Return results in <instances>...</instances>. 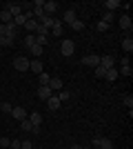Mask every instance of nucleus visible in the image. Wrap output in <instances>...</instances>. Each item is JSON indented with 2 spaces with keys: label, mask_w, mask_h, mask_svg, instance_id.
I'll use <instances>...</instances> for the list:
<instances>
[{
  "label": "nucleus",
  "mask_w": 133,
  "mask_h": 149,
  "mask_svg": "<svg viewBox=\"0 0 133 149\" xmlns=\"http://www.w3.org/2000/svg\"><path fill=\"white\" fill-rule=\"evenodd\" d=\"M29 51H31V56L40 58V56H42V54H44V47H42V45H38V42H36V45H33V47H31V49H29Z\"/></svg>",
  "instance_id": "obj_19"
},
{
  "label": "nucleus",
  "mask_w": 133,
  "mask_h": 149,
  "mask_svg": "<svg viewBox=\"0 0 133 149\" xmlns=\"http://www.w3.org/2000/svg\"><path fill=\"white\" fill-rule=\"evenodd\" d=\"M44 13H47V16H51V18H53V13L58 11V2H53V0H49V2H44Z\"/></svg>",
  "instance_id": "obj_7"
},
{
  "label": "nucleus",
  "mask_w": 133,
  "mask_h": 149,
  "mask_svg": "<svg viewBox=\"0 0 133 149\" xmlns=\"http://www.w3.org/2000/svg\"><path fill=\"white\" fill-rule=\"evenodd\" d=\"M27 118H29V123H31L33 127H40V125H42V116H40L38 111H33V113H29V116H27Z\"/></svg>",
  "instance_id": "obj_12"
},
{
  "label": "nucleus",
  "mask_w": 133,
  "mask_h": 149,
  "mask_svg": "<svg viewBox=\"0 0 133 149\" xmlns=\"http://www.w3.org/2000/svg\"><path fill=\"white\" fill-rule=\"evenodd\" d=\"M118 74H122V76H131V74H133L131 65H122V69H118Z\"/></svg>",
  "instance_id": "obj_29"
},
{
  "label": "nucleus",
  "mask_w": 133,
  "mask_h": 149,
  "mask_svg": "<svg viewBox=\"0 0 133 149\" xmlns=\"http://www.w3.org/2000/svg\"><path fill=\"white\" fill-rule=\"evenodd\" d=\"M29 71H33V74H42V60H29Z\"/></svg>",
  "instance_id": "obj_8"
},
{
  "label": "nucleus",
  "mask_w": 133,
  "mask_h": 149,
  "mask_svg": "<svg viewBox=\"0 0 133 149\" xmlns=\"http://www.w3.org/2000/svg\"><path fill=\"white\" fill-rule=\"evenodd\" d=\"M118 76H120V74H118V69H115V67H111V69H107V71H104V78H107V80H111V82H113Z\"/></svg>",
  "instance_id": "obj_18"
},
{
  "label": "nucleus",
  "mask_w": 133,
  "mask_h": 149,
  "mask_svg": "<svg viewBox=\"0 0 133 149\" xmlns=\"http://www.w3.org/2000/svg\"><path fill=\"white\" fill-rule=\"evenodd\" d=\"M22 45H25L27 49H31L33 45H36V36H33V33H29V36H25V40H22Z\"/></svg>",
  "instance_id": "obj_21"
},
{
  "label": "nucleus",
  "mask_w": 133,
  "mask_h": 149,
  "mask_svg": "<svg viewBox=\"0 0 133 149\" xmlns=\"http://www.w3.org/2000/svg\"><path fill=\"white\" fill-rule=\"evenodd\" d=\"M7 9H9V13H11L13 18L22 13V7H20V5H16V2H9V5H7Z\"/></svg>",
  "instance_id": "obj_16"
},
{
  "label": "nucleus",
  "mask_w": 133,
  "mask_h": 149,
  "mask_svg": "<svg viewBox=\"0 0 133 149\" xmlns=\"http://www.w3.org/2000/svg\"><path fill=\"white\" fill-rule=\"evenodd\" d=\"M104 7H107V11H113V9H118V7H120V0H107V2H104Z\"/></svg>",
  "instance_id": "obj_26"
},
{
  "label": "nucleus",
  "mask_w": 133,
  "mask_h": 149,
  "mask_svg": "<svg viewBox=\"0 0 133 149\" xmlns=\"http://www.w3.org/2000/svg\"><path fill=\"white\" fill-rule=\"evenodd\" d=\"M13 40H9L7 36H0V47H11Z\"/></svg>",
  "instance_id": "obj_32"
},
{
  "label": "nucleus",
  "mask_w": 133,
  "mask_h": 149,
  "mask_svg": "<svg viewBox=\"0 0 133 149\" xmlns=\"http://www.w3.org/2000/svg\"><path fill=\"white\" fill-rule=\"evenodd\" d=\"M38 27H40V22H38V20H36V18H29V20H27V22H25V29L29 31V33H33V31L38 29Z\"/></svg>",
  "instance_id": "obj_13"
},
{
  "label": "nucleus",
  "mask_w": 133,
  "mask_h": 149,
  "mask_svg": "<svg viewBox=\"0 0 133 149\" xmlns=\"http://www.w3.org/2000/svg\"><path fill=\"white\" fill-rule=\"evenodd\" d=\"M98 147L100 149H113V143H111V138H100Z\"/></svg>",
  "instance_id": "obj_24"
},
{
  "label": "nucleus",
  "mask_w": 133,
  "mask_h": 149,
  "mask_svg": "<svg viewBox=\"0 0 133 149\" xmlns=\"http://www.w3.org/2000/svg\"><path fill=\"white\" fill-rule=\"evenodd\" d=\"M62 18H64V22H67V25H71V22L76 20V11H73V9H67Z\"/></svg>",
  "instance_id": "obj_20"
},
{
  "label": "nucleus",
  "mask_w": 133,
  "mask_h": 149,
  "mask_svg": "<svg viewBox=\"0 0 133 149\" xmlns=\"http://www.w3.org/2000/svg\"><path fill=\"white\" fill-rule=\"evenodd\" d=\"M71 149H82V147H80V145H73V147H71Z\"/></svg>",
  "instance_id": "obj_41"
},
{
  "label": "nucleus",
  "mask_w": 133,
  "mask_h": 149,
  "mask_svg": "<svg viewBox=\"0 0 133 149\" xmlns=\"http://www.w3.org/2000/svg\"><path fill=\"white\" fill-rule=\"evenodd\" d=\"M115 65V58L113 56H100V67L102 69H111Z\"/></svg>",
  "instance_id": "obj_6"
},
{
  "label": "nucleus",
  "mask_w": 133,
  "mask_h": 149,
  "mask_svg": "<svg viewBox=\"0 0 133 149\" xmlns=\"http://www.w3.org/2000/svg\"><path fill=\"white\" fill-rule=\"evenodd\" d=\"M60 51H62V56H73V51H76V42H73V40H62Z\"/></svg>",
  "instance_id": "obj_3"
},
{
  "label": "nucleus",
  "mask_w": 133,
  "mask_h": 149,
  "mask_svg": "<svg viewBox=\"0 0 133 149\" xmlns=\"http://www.w3.org/2000/svg\"><path fill=\"white\" fill-rule=\"evenodd\" d=\"M122 102H124V105H127L129 109H133V96H129V93H127V96L122 98Z\"/></svg>",
  "instance_id": "obj_33"
},
{
  "label": "nucleus",
  "mask_w": 133,
  "mask_h": 149,
  "mask_svg": "<svg viewBox=\"0 0 133 149\" xmlns=\"http://www.w3.org/2000/svg\"><path fill=\"white\" fill-rule=\"evenodd\" d=\"M56 96H58V100H60V102H67V100H71V91H67V89L58 91Z\"/></svg>",
  "instance_id": "obj_22"
},
{
  "label": "nucleus",
  "mask_w": 133,
  "mask_h": 149,
  "mask_svg": "<svg viewBox=\"0 0 133 149\" xmlns=\"http://www.w3.org/2000/svg\"><path fill=\"white\" fill-rule=\"evenodd\" d=\"M71 27H73V29H76V31H82L84 29V22H82V20H73V22H71Z\"/></svg>",
  "instance_id": "obj_30"
},
{
  "label": "nucleus",
  "mask_w": 133,
  "mask_h": 149,
  "mask_svg": "<svg viewBox=\"0 0 133 149\" xmlns=\"http://www.w3.org/2000/svg\"><path fill=\"white\" fill-rule=\"evenodd\" d=\"M20 149H33L31 140H22V143H20Z\"/></svg>",
  "instance_id": "obj_35"
},
{
  "label": "nucleus",
  "mask_w": 133,
  "mask_h": 149,
  "mask_svg": "<svg viewBox=\"0 0 133 149\" xmlns=\"http://www.w3.org/2000/svg\"><path fill=\"white\" fill-rule=\"evenodd\" d=\"M11 149H20V140H11V145H9Z\"/></svg>",
  "instance_id": "obj_39"
},
{
  "label": "nucleus",
  "mask_w": 133,
  "mask_h": 149,
  "mask_svg": "<svg viewBox=\"0 0 133 149\" xmlns=\"http://www.w3.org/2000/svg\"><path fill=\"white\" fill-rule=\"evenodd\" d=\"M47 87H49L53 93H58V91H62V80H60V78H53V76H51V80H49V85H47Z\"/></svg>",
  "instance_id": "obj_5"
},
{
  "label": "nucleus",
  "mask_w": 133,
  "mask_h": 149,
  "mask_svg": "<svg viewBox=\"0 0 133 149\" xmlns=\"http://www.w3.org/2000/svg\"><path fill=\"white\" fill-rule=\"evenodd\" d=\"M25 22H27L25 13H20V16H16V18H13V25H16V27H25Z\"/></svg>",
  "instance_id": "obj_28"
},
{
  "label": "nucleus",
  "mask_w": 133,
  "mask_h": 149,
  "mask_svg": "<svg viewBox=\"0 0 133 149\" xmlns=\"http://www.w3.org/2000/svg\"><path fill=\"white\" fill-rule=\"evenodd\" d=\"M84 65V67H100V56H95V54H89V56H84L82 60H80Z\"/></svg>",
  "instance_id": "obj_2"
},
{
  "label": "nucleus",
  "mask_w": 133,
  "mask_h": 149,
  "mask_svg": "<svg viewBox=\"0 0 133 149\" xmlns=\"http://www.w3.org/2000/svg\"><path fill=\"white\" fill-rule=\"evenodd\" d=\"M20 127H22V131H36V127H33L31 123H29V118H25V120H20Z\"/></svg>",
  "instance_id": "obj_23"
},
{
  "label": "nucleus",
  "mask_w": 133,
  "mask_h": 149,
  "mask_svg": "<svg viewBox=\"0 0 133 149\" xmlns=\"http://www.w3.org/2000/svg\"><path fill=\"white\" fill-rule=\"evenodd\" d=\"M102 20H104V22H111V20H113V11H107Z\"/></svg>",
  "instance_id": "obj_38"
},
{
  "label": "nucleus",
  "mask_w": 133,
  "mask_h": 149,
  "mask_svg": "<svg viewBox=\"0 0 133 149\" xmlns=\"http://www.w3.org/2000/svg\"><path fill=\"white\" fill-rule=\"evenodd\" d=\"M122 49L127 51V54L133 51V40H131V38H124V40H122Z\"/></svg>",
  "instance_id": "obj_25"
},
{
  "label": "nucleus",
  "mask_w": 133,
  "mask_h": 149,
  "mask_svg": "<svg viewBox=\"0 0 133 149\" xmlns=\"http://www.w3.org/2000/svg\"><path fill=\"white\" fill-rule=\"evenodd\" d=\"M13 69L16 71H29V60H27L25 56H18V58H13Z\"/></svg>",
  "instance_id": "obj_1"
},
{
  "label": "nucleus",
  "mask_w": 133,
  "mask_h": 149,
  "mask_svg": "<svg viewBox=\"0 0 133 149\" xmlns=\"http://www.w3.org/2000/svg\"><path fill=\"white\" fill-rule=\"evenodd\" d=\"M9 145H11V140H9V138H0V147H2V149H7Z\"/></svg>",
  "instance_id": "obj_36"
},
{
  "label": "nucleus",
  "mask_w": 133,
  "mask_h": 149,
  "mask_svg": "<svg viewBox=\"0 0 133 149\" xmlns=\"http://www.w3.org/2000/svg\"><path fill=\"white\" fill-rule=\"evenodd\" d=\"M0 107H2V102H0Z\"/></svg>",
  "instance_id": "obj_43"
},
{
  "label": "nucleus",
  "mask_w": 133,
  "mask_h": 149,
  "mask_svg": "<svg viewBox=\"0 0 133 149\" xmlns=\"http://www.w3.org/2000/svg\"><path fill=\"white\" fill-rule=\"evenodd\" d=\"M104 71H107V69H102V67H95V76H98V78H104Z\"/></svg>",
  "instance_id": "obj_37"
},
{
  "label": "nucleus",
  "mask_w": 133,
  "mask_h": 149,
  "mask_svg": "<svg viewBox=\"0 0 133 149\" xmlns=\"http://www.w3.org/2000/svg\"><path fill=\"white\" fill-rule=\"evenodd\" d=\"M38 96H40V100H44V102H47V100L53 96V91H51L49 87H38Z\"/></svg>",
  "instance_id": "obj_10"
},
{
  "label": "nucleus",
  "mask_w": 133,
  "mask_h": 149,
  "mask_svg": "<svg viewBox=\"0 0 133 149\" xmlns=\"http://www.w3.org/2000/svg\"><path fill=\"white\" fill-rule=\"evenodd\" d=\"M107 29H109V22L100 20V22H98V31H107Z\"/></svg>",
  "instance_id": "obj_34"
},
{
  "label": "nucleus",
  "mask_w": 133,
  "mask_h": 149,
  "mask_svg": "<svg viewBox=\"0 0 133 149\" xmlns=\"http://www.w3.org/2000/svg\"><path fill=\"white\" fill-rule=\"evenodd\" d=\"M38 78H40V87H47V85H49V80H51V76L47 74V71H42Z\"/></svg>",
  "instance_id": "obj_27"
},
{
  "label": "nucleus",
  "mask_w": 133,
  "mask_h": 149,
  "mask_svg": "<svg viewBox=\"0 0 133 149\" xmlns=\"http://www.w3.org/2000/svg\"><path fill=\"white\" fill-rule=\"evenodd\" d=\"M0 111H5V113H11V111H13V105H11V102H2Z\"/></svg>",
  "instance_id": "obj_31"
},
{
  "label": "nucleus",
  "mask_w": 133,
  "mask_h": 149,
  "mask_svg": "<svg viewBox=\"0 0 133 149\" xmlns=\"http://www.w3.org/2000/svg\"><path fill=\"white\" fill-rule=\"evenodd\" d=\"M120 27H122L124 31H131V29H133V22H131V16H129V13L120 18Z\"/></svg>",
  "instance_id": "obj_9"
},
{
  "label": "nucleus",
  "mask_w": 133,
  "mask_h": 149,
  "mask_svg": "<svg viewBox=\"0 0 133 149\" xmlns=\"http://www.w3.org/2000/svg\"><path fill=\"white\" fill-rule=\"evenodd\" d=\"M11 116H13V118H16V120H25L27 116H29V113H27L25 109H22V107H13V111H11Z\"/></svg>",
  "instance_id": "obj_11"
},
{
  "label": "nucleus",
  "mask_w": 133,
  "mask_h": 149,
  "mask_svg": "<svg viewBox=\"0 0 133 149\" xmlns=\"http://www.w3.org/2000/svg\"><path fill=\"white\" fill-rule=\"evenodd\" d=\"M5 31H7V29H5V25L0 22V36H5Z\"/></svg>",
  "instance_id": "obj_40"
},
{
  "label": "nucleus",
  "mask_w": 133,
  "mask_h": 149,
  "mask_svg": "<svg viewBox=\"0 0 133 149\" xmlns=\"http://www.w3.org/2000/svg\"><path fill=\"white\" fill-rule=\"evenodd\" d=\"M60 105H62V102L58 100V96H56V93H53V96H51V98L47 100V109H49V111H58V109H60Z\"/></svg>",
  "instance_id": "obj_4"
},
{
  "label": "nucleus",
  "mask_w": 133,
  "mask_h": 149,
  "mask_svg": "<svg viewBox=\"0 0 133 149\" xmlns=\"http://www.w3.org/2000/svg\"><path fill=\"white\" fill-rule=\"evenodd\" d=\"M82 149H89V147H82Z\"/></svg>",
  "instance_id": "obj_42"
},
{
  "label": "nucleus",
  "mask_w": 133,
  "mask_h": 149,
  "mask_svg": "<svg viewBox=\"0 0 133 149\" xmlns=\"http://www.w3.org/2000/svg\"><path fill=\"white\" fill-rule=\"evenodd\" d=\"M53 22H56V18H51V16H47V13H44V18L40 20V25H42L44 29H49V31H51V27H53Z\"/></svg>",
  "instance_id": "obj_17"
},
{
  "label": "nucleus",
  "mask_w": 133,
  "mask_h": 149,
  "mask_svg": "<svg viewBox=\"0 0 133 149\" xmlns=\"http://www.w3.org/2000/svg\"><path fill=\"white\" fill-rule=\"evenodd\" d=\"M62 22H60V20H58L56 18V22H53V27H51V33H53V36H56V38H60V36H62Z\"/></svg>",
  "instance_id": "obj_15"
},
{
  "label": "nucleus",
  "mask_w": 133,
  "mask_h": 149,
  "mask_svg": "<svg viewBox=\"0 0 133 149\" xmlns=\"http://www.w3.org/2000/svg\"><path fill=\"white\" fill-rule=\"evenodd\" d=\"M0 20H2V25H9V22H13V16L9 13V9H7V7L0 11Z\"/></svg>",
  "instance_id": "obj_14"
}]
</instances>
